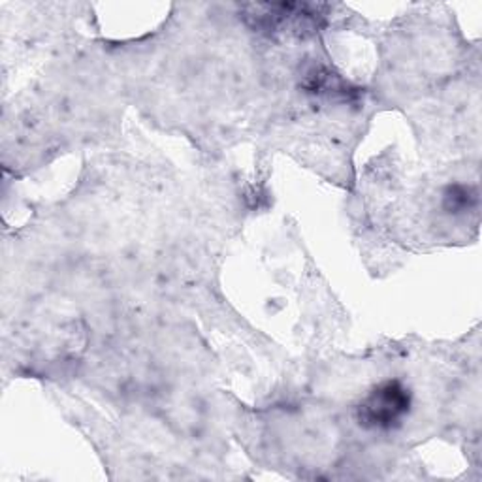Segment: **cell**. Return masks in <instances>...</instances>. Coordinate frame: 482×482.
Returning a JSON list of instances; mask_svg holds the SVG:
<instances>
[{
  "label": "cell",
  "mask_w": 482,
  "mask_h": 482,
  "mask_svg": "<svg viewBox=\"0 0 482 482\" xmlns=\"http://www.w3.org/2000/svg\"><path fill=\"white\" fill-rule=\"evenodd\" d=\"M478 206V191L477 186L454 183L445 186L443 198H441V208L448 215H463L470 213Z\"/></svg>",
  "instance_id": "3957f363"
},
{
  "label": "cell",
  "mask_w": 482,
  "mask_h": 482,
  "mask_svg": "<svg viewBox=\"0 0 482 482\" xmlns=\"http://www.w3.org/2000/svg\"><path fill=\"white\" fill-rule=\"evenodd\" d=\"M413 409L411 388L399 379L373 384L354 406V418L367 431H394L403 426Z\"/></svg>",
  "instance_id": "6da1fadb"
},
{
  "label": "cell",
  "mask_w": 482,
  "mask_h": 482,
  "mask_svg": "<svg viewBox=\"0 0 482 482\" xmlns=\"http://www.w3.org/2000/svg\"><path fill=\"white\" fill-rule=\"evenodd\" d=\"M305 87L309 92H315V95H334L344 99L354 92L347 82L341 80L336 74H330L324 67H313L307 72Z\"/></svg>",
  "instance_id": "7a4b0ae2"
}]
</instances>
